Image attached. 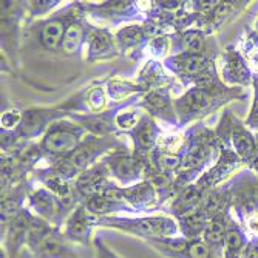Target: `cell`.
I'll return each instance as SVG.
<instances>
[{"instance_id": "obj_1", "label": "cell", "mask_w": 258, "mask_h": 258, "mask_svg": "<svg viewBox=\"0 0 258 258\" xmlns=\"http://www.w3.org/2000/svg\"><path fill=\"white\" fill-rule=\"evenodd\" d=\"M247 98L244 88L229 87L223 81L210 85H194L184 90L175 98V108L179 119V127L185 128L201 122L209 114L224 110L233 101H243Z\"/></svg>"}, {"instance_id": "obj_2", "label": "cell", "mask_w": 258, "mask_h": 258, "mask_svg": "<svg viewBox=\"0 0 258 258\" xmlns=\"http://www.w3.org/2000/svg\"><path fill=\"white\" fill-rule=\"evenodd\" d=\"M220 155V141L214 128L197 122L187 128V141L182 150V166L176 173L175 189L176 194L187 185L200 179V176L212 166Z\"/></svg>"}, {"instance_id": "obj_3", "label": "cell", "mask_w": 258, "mask_h": 258, "mask_svg": "<svg viewBox=\"0 0 258 258\" xmlns=\"http://www.w3.org/2000/svg\"><path fill=\"white\" fill-rule=\"evenodd\" d=\"M98 227L114 229L143 241L179 237V224L169 214L156 215H116L98 218Z\"/></svg>"}, {"instance_id": "obj_4", "label": "cell", "mask_w": 258, "mask_h": 258, "mask_svg": "<svg viewBox=\"0 0 258 258\" xmlns=\"http://www.w3.org/2000/svg\"><path fill=\"white\" fill-rule=\"evenodd\" d=\"M87 132L70 118L54 122L39 139V146L46 166L70 159L76 152Z\"/></svg>"}, {"instance_id": "obj_5", "label": "cell", "mask_w": 258, "mask_h": 258, "mask_svg": "<svg viewBox=\"0 0 258 258\" xmlns=\"http://www.w3.org/2000/svg\"><path fill=\"white\" fill-rule=\"evenodd\" d=\"M220 144L235 152L244 166L249 167L258 156L256 136L243 121H240L229 108H224L217 127L214 128Z\"/></svg>"}, {"instance_id": "obj_6", "label": "cell", "mask_w": 258, "mask_h": 258, "mask_svg": "<svg viewBox=\"0 0 258 258\" xmlns=\"http://www.w3.org/2000/svg\"><path fill=\"white\" fill-rule=\"evenodd\" d=\"M218 56L220 54H214V53H203V54L179 53V54H170L169 57L162 60V63L176 78V81H179V84L187 90L220 72L217 67Z\"/></svg>"}, {"instance_id": "obj_7", "label": "cell", "mask_w": 258, "mask_h": 258, "mask_svg": "<svg viewBox=\"0 0 258 258\" xmlns=\"http://www.w3.org/2000/svg\"><path fill=\"white\" fill-rule=\"evenodd\" d=\"M87 19L101 22L107 28L124 27L146 19L143 2L135 0H108V2H79Z\"/></svg>"}, {"instance_id": "obj_8", "label": "cell", "mask_w": 258, "mask_h": 258, "mask_svg": "<svg viewBox=\"0 0 258 258\" xmlns=\"http://www.w3.org/2000/svg\"><path fill=\"white\" fill-rule=\"evenodd\" d=\"M75 13H76V2H72L60 11H57L54 16L51 14L46 19L27 23V28L31 30L36 43L42 50L48 53H57L65 30L72 17L75 16Z\"/></svg>"}, {"instance_id": "obj_9", "label": "cell", "mask_w": 258, "mask_h": 258, "mask_svg": "<svg viewBox=\"0 0 258 258\" xmlns=\"http://www.w3.org/2000/svg\"><path fill=\"white\" fill-rule=\"evenodd\" d=\"M121 150H130V147L119 138V135L96 136L87 133L76 152L70 158V161L81 172H84L91 166H95V164L101 162L105 156Z\"/></svg>"}, {"instance_id": "obj_10", "label": "cell", "mask_w": 258, "mask_h": 258, "mask_svg": "<svg viewBox=\"0 0 258 258\" xmlns=\"http://www.w3.org/2000/svg\"><path fill=\"white\" fill-rule=\"evenodd\" d=\"M243 167L244 162L241 161V158L232 149L220 144V155L217 161L200 176L195 185L204 195H207L210 190L217 189V187L223 185L230 178L235 176L240 170H243Z\"/></svg>"}, {"instance_id": "obj_11", "label": "cell", "mask_w": 258, "mask_h": 258, "mask_svg": "<svg viewBox=\"0 0 258 258\" xmlns=\"http://www.w3.org/2000/svg\"><path fill=\"white\" fill-rule=\"evenodd\" d=\"M141 96L143 95H136L121 104H114V107H110L104 111L99 113H72L68 116L70 119L79 124L87 133L90 135H96V136H110V135H121L119 130L116 128V116H118L122 110L135 107Z\"/></svg>"}, {"instance_id": "obj_12", "label": "cell", "mask_w": 258, "mask_h": 258, "mask_svg": "<svg viewBox=\"0 0 258 258\" xmlns=\"http://www.w3.org/2000/svg\"><path fill=\"white\" fill-rule=\"evenodd\" d=\"M146 243L164 258H223L203 238L190 240L179 235L173 238L149 240Z\"/></svg>"}, {"instance_id": "obj_13", "label": "cell", "mask_w": 258, "mask_h": 258, "mask_svg": "<svg viewBox=\"0 0 258 258\" xmlns=\"http://www.w3.org/2000/svg\"><path fill=\"white\" fill-rule=\"evenodd\" d=\"M28 20L23 2L5 0L0 5V25H2V56L8 60L19 50L22 22Z\"/></svg>"}, {"instance_id": "obj_14", "label": "cell", "mask_w": 258, "mask_h": 258, "mask_svg": "<svg viewBox=\"0 0 258 258\" xmlns=\"http://www.w3.org/2000/svg\"><path fill=\"white\" fill-rule=\"evenodd\" d=\"M136 107L150 114L156 122H162L164 130L170 128H181L179 119L175 108V98L172 96L170 88H161V90H152L144 93L141 96Z\"/></svg>"}, {"instance_id": "obj_15", "label": "cell", "mask_w": 258, "mask_h": 258, "mask_svg": "<svg viewBox=\"0 0 258 258\" xmlns=\"http://www.w3.org/2000/svg\"><path fill=\"white\" fill-rule=\"evenodd\" d=\"M102 161L105 162L111 179L122 187H128L143 181L146 175V166L149 162L135 156L132 150L114 152L105 156Z\"/></svg>"}, {"instance_id": "obj_16", "label": "cell", "mask_w": 258, "mask_h": 258, "mask_svg": "<svg viewBox=\"0 0 258 258\" xmlns=\"http://www.w3.org/2000/svg\"><path fill=\"white\" fill-rule=\"evenodd\" d=\"M27 207L36 217L48 221L57 229L63 227V223L70 215L68 210L63 207L62 201L42 185L33 187V190L28 195Z\"/></svg>"}, {"instance_id": "obj_17", "label": "cell", "mask_w": 258, "mask_h": 258, "mask_svg": "<svg viewBox=\"0 0 258 258\" xmlns=\"http://www.w3.org/2000/svg\"><path fill=\"white\" fill-rule=\"evenodd\" d=\"M221 65H220V78L229 87L247 88L252 87L255 73L249 67L244 56L240 53L238 48L233 45H229L227 48L220 54Z\"/></svg>"}, {"instance_id": "obj_18", "label": "cell", "mask_w": 258, "mask_h": 258, "mask_svg": "<svg viewBox=\"0 0 258 258\" xmlns=\"http://www.w3.org/2000/svg\"><path fill=\"white\" fill-rule=\"evenodd\" d=\"M164 128L152 118L150 114L143 111L139 122L125 135L132 141V153L143 161H150L152 153L158 147V141Z\"/></svg>"}, {"instance_id": "obj_19", "label": "cell", "mask_w": 258, "mask_h": 258, "mask_svg": "<svg viewBox=\"0 0 258 258\" xmlns=\"http://www.w3.org/2000/svg\"><path fill=\"white\" fill-rule=\"evenodd\" d=\"M88 31H90V20L82 13L79 2H76V13L68 23L57 53L65 59L81 57L82 53H85Z\"/></svg>"}, {"instance_id": "obj_20", "label": "cell", "mask_w": 258, "mask_h": 258, "mask_svg": "<svg viewBox=\"0 0 258 258\" xmlns=\"http://www.w3.org/2000/svg\"><path fill=\"white\" fill-rule=\"evenodd\" d=\"M31 176L42 185L46 190H50L53 195H56L63 207L68 210V214H72L73 210L81 204V198L76 194L75 189V182L65 181L63 178H60L50 166H43V167H37Z\"/></svg>"}, {"instance_id": "obj_21", "label": "cell", "mask_w": 258, "mask_h": 258, "mask_svg": "<svg viewBox=\"0 0 258 258\" xmlns=\"http://www.w3.org/2000/svg\"><path fill=\"white\" fill-rule=\"evenodd\" d=\"M119 50L116 45L114 33L107 27H98L90 23V31L85 46V60L96 63L119 57Z\"/></svg>"}, {"instance_id": "obj_22", "label": "cell", "mask_w": 258, "mask_h": 258, "mask_svg": "<svg viewBox=\"0 0 258 258\" xmlns=\"http://www.w3.org/2000/svg\"><path fill=\"white\" fill-rule=\"evenodd\" d=\"M98 227V217L90 214L88 210L79 204L63 223L62 232L63 235L73 244L90 246L93 244V232Z\"/></svg>"}, {"instance_id": "obj_23", "label": "cell", "mask_w": 258, "mask_h": 258, "mask_svg": "<svg viewBox=\"0 0 258 258\" xmlns=\"http://www.w3.org/2000/svg\"><path fill=\"white\" fill-rule=\"evenodd\" d=\"M172 54L179 53H192V54H203V53H214L221 54L218 45L214 36H207L200 28H189L181 33L172 34Z\"/></svg>"}, {"instance_id": "obj_24", "label": "cell", "mask_w": 258, "mask_h": 258, "mask_svg": "<svg viewBox=\"0 0 258 258\" xmlns=\"http://www.w3.org/2000/svg\"><path fill=\"white\" fill-rule=\"evenodd\" d=\"M34 214L28 207H25L22 212L11 221L5 232H2V249L7 253V258H19L20 253L27 247L28 230Z\"/></svg>"}, {"instance_id": "obj_25", "label": "cell", "mask_w": 258, "mask_h": 258, "mask_svg": "<svg viewBox=\"0 0 258 258\" xmlns=\"http://www.w3.org/2000/svg\"><path fill=\"white\" fill-rule=\"evenodd\" d=\"M250 2L247 0H229V2H218V5L209 14L200 17L195 23V28L203 30L207 36H214L223 25L229 23L241 14Z\"/></svg>"}, {"instance_id": "obj_26", "label": "cell", "mask_w": 258, "mask_h": 258, "mask_svg": "<svg viewBox=\"0 0 258 258\" xmlns=\"http://www.w3.org/2000/svg\"><path fill=\"white\" fill-rule=\"evenodd\" d=\"M31 258H79L76 244H73L62 229H53L40 243L27 249Z\"/></svg>"}, {"instance_id": "obj_27", "label": "cell", "mask_w": 258, "mask_h": 258, "mask_svg": "<svg viewBox=\"0 0 258 258\" xmlns=\"http://www.w3.org/2000/svg\"><path fill=\"white\" fill-rule=\"evenodd\" d=\"M33 190L30 179L22 181L11 189L2 192V204H0V233L5 232L11 221L27 207L28 195Z\"/></svg>"}, {"instance_id": "obj_28", "label": "cell", "mask_w": 258, "mask_h": 258, "mask_svg": "<svg viewBox=\"0 0 258 258\" xmlns=\"http://www.w3.org/2000/svg\"><path fill=\"white\" fill-rule=\"evenodd\" d=\"M114 39H116V45H118L119 54L130 57L133 60H139L143 57L146 46L150 42L143 27V22L128 23V25L121 27L114 33Z\"/></svg>"}, {"instance_id": "obj_29", "label": "cell", "mask_w": 258, "mask_h": 258, "mask_svg": "<svg viewBox=\"0 0 258 258\" xmlns=\"http://www.w3.org/2000/svg\"><path fill=\"white\" fill-rule=\"evenodd\" d=\"M122 195H124V201L136 214H150L162 207L153 184L147 179L124 187Z\"/></svg>"}, {"instance_id": "obj_30", "label": "cell", "mask_w": 258, "mask_h": 258, "mask_svg": "<svg viewBox=\"0 0 258 258\" xmlns=\"http://www.w3.org/2000/svg\"><path fill=\"white\" fill-rule=\"evenodd\" d=\"M135 81L146 93L161 88H170L173 91V88L176 87V78L164 67L161 60H155V59H149L141 67Z\"/></svg>"}, {"instance_id": "obj_31", "label": "cell", "mask_w": 258, "mask_h": 258, "mask_svg": "<svg viewBox=\"0 0 258 258\" xmlns=\"http://www.w3.org/2000/svg\"><path fill=\"white\" fill-rule=\"evenodd\" d=\"M110 181H111L110 172L105 166V162L101 161V162L95 164V166H91L90 169L84 170L78 176V179L75 181V189L82 201V198H85L88 195L102 194V190L108 185Z\"/></svg>"}, {"instance_id": "obj_32", "label": "cell", "mask_w": 258, "mask_h": 258, "mask_svg": "<svg viewBox=\"0 0 258 258\" xmlns=\"http://www.w3.org/2000/svg\"><path fill=\"white\" fill-rule=\"evenodd\" d=\"M81 204L98 218H105V217H116L121 214H136L135 210L121 200H113L110 197H105L102 194H93L85 198H82Z\"/></svg>"}, {"instance_id": "obj_33", "label": "cell", "mask_w": 258, "mask_h": 258, "mask_svg": "<svg viewBox=\"0 0 258 258\" xmlns=\"http://www.w3.org/2000/svg\"><path fill=\"white\" fill-rule=\"evenodd\" d=\"M230 215H232V209H226L218 215L212 217L209 220L206 230H204V235H203V240L221 256H223V250H224L226 232H227Z\"/></svg>"}, {"instance_id": "obj_34", "label": "cell", "mask_w": 258, "mask_h": 258, "mask_svg": "<svg viewBox=\"0 0 258 258\" xmlns=\"http://www.w3.org/2000/svg\"><path fill=\"white\" fill-rule=\"evenodd\" d=\"M250 237L247 232L243 229L241 223L237 220L235 215H230L227 232H226V241H224V250L223 258H241Z\"/></svg>"}, {"instance_id": "obj_35", "label": "cell", "mask_w": 258, "mask_h": 258, "mask_svg": "<svg viewBox=\"0 0 258 258\" xmlns=\"http://www.w3.org/2000/svg\"><path fill=\"white\" fill-rule=\"evenodd\" d=\"M175 220L179 224L181 237L190 238V240L203 238L206 226L209 223V217L203 210L201 204L197 209L190 210V212H187V214H184V215H181V217H178Z\"/></svg>"}, {"instance_id": "obj_36", "label": "cell", "mask_w": 258, "mask_h": 258, "mask_svg": "<svg viewBox=\"0 0 258 258\" xmlns=\"http://www.w3.org/2000/svg\"><path fill=\"white\" fill-rule=\"evenodd\" d=\"M105 91H107V96L110 101L116 102V104H121L136 95H144V90L141 88V85L136 81H128V79H121V78H108L104 82Z\"/></svg>"}, {"instance_id": "obj_37", "label": "cell", "mask_w": 258, "mask_h": 258, "mask_svg": "<svg viewBox=\"0 0 258 258\" xmlns=\"http://www.w3.org/2000/svg\"><path fill=\"white\" fill-rule=\"evenodd\" d=\"M150 162L158 170L167 173V175L176 176V173L179 172V169L182 166V152L181 153H169V152H162L156 147L150 156Z\"/></svg>"}, {"instance_id": "obj_38", "label": "cell", "mask_w": 258, "mask_h": 258, "mask_svg": "<svg viewBox=\"0 0 258 258\" xmlns=\"http://www.w3.org/2000/svg\"><path fill=\"white\" fill-rule=\"evenodd\" d=\"M185 141H187V128L162 130L158 141V149L169 153H181L185 147Z\"/></svg>"}, {"instance_id": "obj_39", "label": "cell", "mask_w": 258, "mask_h": 258, "mask_svg": "<svg viewBox=\"0 0 258 258\" xmlns=\"http://www.w3.org/2000/svg\"><path fill=\"white\" fill-rule=\"evenodd\" d=\"M60 0H30V2H23L28 14L27 23L50 17L53 11H56L60 7Z\"/></svg>"}, {"instance_id": "obj_40", "label": "cell", "mask_w": 258, "mask_h": 258, "mask_svg": "<svg viewBox=\"0 0 258 258\" xmlns=\"http://www.w3.org/2000/svg\"><path fill=\"white\" fill-rule=\"evenodd\" d=\"M238 50L247 60L252 72L258 73V33L255 30H246Z\"/></svg>"}, {"instance_id": "obj_41", "label": "cell", "mask_w": 258, "mask_h": 258, "mask_svg": "<svg viewBox=\"0 0 258 258\" xmlns=\"http://www.w3.org/2000/svg\"><path fill=\"white\" fill-rule=\"evenodd\" d=\"M85 101H87L88 113H99V111L107 110L108 96H107L105 87L104 85H91V87H88Z\"/></svg>"}, {"instance_id": "obj_42", "label": "cell", "mask_w": 258, "mask_h": 258, "mask_svg": "<svg viewBox=\"0 0 258 258\" xmlns=\"http://www.w3.org/2000/svg\"><path fill=\"white\" fill-rule=\"evenodd\" d=\"M146 50L150 53V59H155V60H164L166 57L170 56V50H172V34H167V36H162V37H156V39H152Z\"/></svg>"}, {"instance_id": "obj_43", "label": "cell", "mask_w": 258, "mask_h": 258, "mask_svg": "<svg viewBox=\"0 0 258 258\" xmlns=\"http://www.w3.org/2000/svg\"><path fill=\"white\" fill-rule=\"evenodd\" d=\"M141 116H143V113H141V110L136 105L122 110L118 116H116V128L119 130V133L125 135L139 122Z\"/></svg>"}, {"instance_id": "obj_44", "label": "cell", "mask_w": 258, "mask_h": 258, "mask_svg": "<svg viewBox=\"0 0 258 258\" xmlns=\"http://www.w3.org/2000/svg\"><path fill=\"white\" fill-rule=\"evenodd\" d=\"M60 178H63L65 181H70V182H75L78 179V176L82 173L75 164L70 161V159H63V161H59L53 166H50Z\"/></svg>"}, {"instance_id": "obj_45", "label": "cell", "mask_w": 258, "mask_h": 258, "mask_svg": "<svg viewBox=\"0 0 258 258\" xmlns=\"http://www.w3.org/2000/svg\"><path fill=\"white\" fill-rule=\"evenodd\" d=\"M252 88H253V101H252V107L249 110V114H247L244 124L252 132H256V128H258V73H255V76H253Z\"/></svg>"}, {"instance_id": "obj_46", "label": "cell", "mask_w": 258, "mask_h": 258, "mask_svg": "<svg viewBox=\"0 0 258 258\" xmlns=\"http://www.w3.org/2000/svg\"><path fill=\"white\" fill-rule=\"evenodd\" d=\"M22 122V111L19 108H10L0 116L2 130H17Z\"/></svg>"}, {"instance_id": "obj_47", "label": "cell", "mask_w": 258, "mask_h": 258, "mask_svg": "<svg viewBox=\"0 0 258 258\" xmlns=\"http://www.w3.org/2000/svg\"><path fill=\"white\" fill-rule=\"evenodd\" d=\"M93 247H95V258H122L113 249H110L99 235L93 238Z\"/></svg>"}, {"instance_id": "obj_48", "label": "cell", "mask_w": 258, "mask_h": 258, "mask_svg": "<svg viewBox=\"0 0 258 258\" xmlns=\"http://www.w3.org/2000/svg\"><path fill=\"white\" fill-rule=\"evenodd\" d=\"M241 258H258V238H250Z\"/></svg>"}, {"instance_id": "obj_49", "label": "cell", "mask_w": 258, "mask_h": 258, "mask_svg": "<svg viewBox=\"0 0 258 258\" xmlns=\"http://www.w3.org/2000/svg\"><path fill=\"white\" fill-rule=\"evenodd\" d=\"M247 169H250V170H252V172H253V173L258 176V156H256V159H255V161L250 164V166H249Z\"/></svg>"}, {"instance_id": "obj_50", "label": "cell", "mask_w": 258, "mask_h": 258, "mask_svg": "<svg viewBox=\"0 0 258 258\" xmlns=\"http://www.w3.org/2000/svg\"><path fill=\"white\" fill-rule=\"evenodd\" d=\"M19 258H31V256H30V253H28V252H27V249H25V250H23V252L20 253V256H19Z\"/></svg>"}, {"instance_id": "obj_51", "label": "cell", "mask_w": 258, "mask_h": 258, "mask_svg": "<svg viewBox=\"0 0 258 258\" xmlns=\"http://www.w3.org/2000/svg\"><path fill=\"white\" fill-rule=\"evenodd\" d=\"M253 30L258 33V17H256V20H255V23H253Z\"/></svg>"}, {"instance_id": "obj_52", "label": "cell", "mask_w": 258, "mask_h": 258, "mask_svg": "<svg viewBox=\"0 0 258 258\" xmlns=\"http://www.w3.org/2000/svg\"><path fill=\"white\" fill-rule=\"evenodd\" d=\"M255 136H256V146H258V135L255 133Z\"/></svg>"}, {"instance_id": "obj_53", "label": "cell", "mask_w": 258, "mask_h": 258, "mask_svg": "<svg viewBox=\"0 0 258 258\" xmlns=\"http://www.w3.org/2000/svg\"><path fill=\"white\" fill-rule=\"evenodd\" d=\"M255 133H256V135H258V128H256V132H255Z\"/></svg>"}]
</instances>
